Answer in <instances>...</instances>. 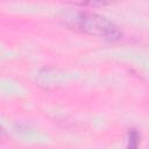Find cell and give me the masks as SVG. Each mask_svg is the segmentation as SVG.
<instances>
[{"instance_id": "obj_3", "label": "cell", "mask_w": 149, "mask_h": 149, "mask_svg": "<svg viewBox=\"0 0 149 149\" xmlns=\"http://www.w3.org/2000/svg\"><path fill=\"white\" fill-rule=\"evenodd\" d=\"M0 133H1V127H0Z\"/></svg>"}, {"instance_id": "obj_2", "label": "cell", "mask_w": 149, "mask_h": 149, "mask_svg": "<svg viewBox=\"0 0 149 149\" xmlns=\"http://www.w3.org/2000/svg\"><path fill=\"white\" fill-rule=\"evenodd\" d=\"M139 143H140L139 133L135 129H132L128 133V146H127V149H139Z\"/></svg>"}, {"instance_id": "obj_1", "label": "cell", "mask_w": 149, "mask_h": 149, "mask_svg": "<svg viewBox=\"0 0 149 149\" xmlns=\"http://www.w3.org/2000/svg\"><path fill=\"white\" fill-rule=\"evenodd\" d=\"M77 23L83 31L90 35L104 37L111 41L118 40L121 36L118 27L113 22L95 13H79L77 17Z\"/></svg>"}]
</instances>
